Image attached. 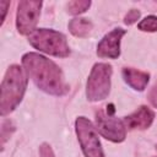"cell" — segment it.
Listing matches in <instances>:
<instances>
[{"label": "cell", "mask_w": 157, "mask_h": 157, "mask_svg": "<svg viewBox=\"0 0 157 157\" xmlns=\"http://www.w3.org/2000/svg\"><path fill=\"white\" fill-rule=\"evenodd\" d=\"M21 61L27 76L43 92L53 96H64L69 92L61 69L50 59L29 52L22 56Z\"/></svg>", "instance_id": "1"}, {"label": "cell", "mask_w": 157, "mask_h": 157, "mask_svg": "<svg viewBox=\"0 0 157 157\" xmlns=\"http://www.w3.org/2000/svg\"><path fill=\"white\" fill-rule=\"evenodd\" d=\"M28 83V76L20 65H10L1 82L0 113L2 117L10 114L21 103Z\"/></svg>", "instance_id": "2"}, {"label": "cell", "mask_w": 157, "mask_h": 157, "mask_svg": "<svg viewBox=\"0 0 157 157\" xmlns=\"http://www.w3.org/2000/svg\"><path fill=\"white\" fill-rule=\"evenodd\" d=\"M28 42L33 48L48 55L66 58L70 54L66 37L55 29L37 28L28 36Z\"/></svg>", "instance_id": "3"}, {"label": "cell", "mask_w": 157, "mask_h": 157, "mask_svg": "<svg viewBox=\"0 0 157 157\" xmlns=\"http://www.w3.org/2000/svg\"><path fill=\"white\" fill-rule=\"evenodd\" d=\"M112 72V65L107 63H97L93 65L86 86V97L88 101L98 102L108 97L110 92Z\"/></svg>", "instance_id": "4"}, {"label": "cell", "mask_w": 157, "mask_h": 157, "mask_svg": "<svg viewBox=\"0 0 157 157\" xmlns=\"http://www.w3.org/2000/svg\"><path fill=\"white\" fill-rule=\"evenodd\" d=\"M75 131L85 157H104L97 128L86 117H78L75 121Z\"/></svg>", "instance_id": "5"}, {"label": "cell", "mask_w": 157, "mask_h": 157, "mask_svg": "<svg viewBox=\"0 0 157 157\" xmlns=\"http://www.w3.org/2000/svg\"><path fill=\"white\" fill-rule=\"evenodd\" d=\"M43 2L38 0H22L18 2L16 27L22 36H29L36 28Z\"/></svg>", "instance_id": "6"}, {"label": "cell", "mask_w": 157, "mask_h": 157, "mask_svg": "<svg viewBox=\"0 0 157 157\" xmlns=\"http://www.w3.org/2000/svg\"><path fill=\"white\" fill-rule=\"evenodd\" d=\"M96 128L103 137L113 142H121L126 137V126L123 119L103 112H98L96 115Z\"/></svg>", "instance_id": "7"}, {"label": "cell", "mask_w": 157, "mask_h": 157, "mask_svg": "<svg viewBox=\"0 0 157 157\" xmlns=\"http://www.w3.org/2000/svg\"><path fill=\"white\" fill-rule=\"evenodd\" d=\"M125 33L123 28H114L108 32L97 44V55L101 58L118 59L120 55V42Z\"/></svg>", "instance_id": "8"}, {"label": "cell", "mask_w": 157, "mask_h": 157, "mask_svg": "<svg viewBox=\"0 0 157 157\" xmlns=\"http://www.w3.org/2000/svg\"><path fill=\"white\" fill-rule=\"evenodd\" d=\"M155 119V113L146 105L139 107L134 113L125 117L123 119L124 124L129 129H147L151 126L152 121Z\"/></svg>", "instance_id": "9"}, {"label": "cell", "mask_w": 157, "mask_h": 157, "mask_svg": "<svg viewBox=\"0 0 157 157\" xmlns=\"http://www.w3.org/2000/svg\"><path fill=\"white\" fill-rule=\"evenodd\" d=\"M121 74L124 81L135 91H144L150 81L148 72L140 71L132 67H124Z\"/></svg>", "instance_id": "10"}, {"label": "cell", "mask_w": 157, "mask_h": 157, "mask_svg": "<svg viewBox=\"0 0 157 157\" xmlns=\"http://www.w3.org/2000/svg\"><path fill=\"white\" fill-rule=\"evenodd\" d=\"M67 27H69V31L71 32V34H74L75 37L85 38L91 33L93 25L90 20H87L85 17H74L72 20H70Z\"/></svg>", "instance_id": "11"}, {"label": "cell", "mask_w": 157, "mask_h": 157, "mask_svg": "<svg viewBox=\"0 0 157 157\" xmlns=\"http://www.w3.org/2000/svg\"><path fill=\"white\" fill-rule=\"evenodd\" d=\"M90 6H91L90 0H74V1L67 2L66 9H67V12L71 15H80L87 11Z\"/></svg>", "instance_id": "12"}, {"label": "cell", "mask_w": 157, "mask_h": 157, "mask_svg": "<svg viewBox=\"0 0 157 157\" xmlns=\"http://www.w3.org/2000/svg\"><path fill=\"white\" fill-rule=\"evenodd\" d=\"M137 28L142 32H156L157 31V16H153V15L146 16L139 22Z\"/></svg>", "instance_id": "13"}, {"label": "cell", "mask_w": 157, "mask_h": 157, "mask_svg": "<svg viewBox=\"0 0 157 157\" xmlns=\"http://www.w3.org/2000/svg\"><path fill=\"white\" fill-rule=\"evenodd\" d=\"M140 11L139 10H136V9H131L126 15H125V17H124V23L125 25H132V23H135L139 18H140Z\"/></svg>", "instance_id": "14"}, {"label": "cell", "mask_w": 157, "mask_h": 157, "mask_svg": "<svg viewBox=\"0 0 157 157\" xmlns=\"http://www.w3.org/2000/svg\"><path fill=\"white\" fill-rule=\"evenodd\" d=\"M39 156L40 157H55V155H54L50 145H48L45 142L42 144L40 147H39Z\"/></svg>", "instance_id": "15"}, {"label": "cell", "mask_w": 157, "mask_h": 157, "mask_svg": "<svg viewBox=\"0 0 157 157\" xmlns=\"http://www.w3.org/2000/svg\"><path fill=\"white\" fill-rule=\"evenodd\" d=\"M147 98H148L150 103H151L155 108H157V83H155V85L152 86V88H151L150 92H148Z\"/></svg>", "instance_id": "16"}, {"label": "cell", "mask_w": 157, "mask_h": 157, "mask_svg": "<svg viewBox=\"0 0 157 157\" xmlns=\"http://www.w3.org/2000/svg\"><path fill=\"white\" fill-rule=\"evenodd\" d=\"M10 6V1H0V10H1V25L5 21L6 17V12H7V7Z\"/></svg>", "instance_id": "17"}, {"label": "cell", "mask_w": 157, "mask_h": 157, "mask_svg": "<svg viewBox=\"0 0 157 157\" xmlns=\"http://www.w3.org/2000/svg\"><path fill=\"white\" fill-rule=\"evenodd\" d=\"M155 157H156V156H155Z\"/></svg>", "instance_id": "18"}]
</instances>
